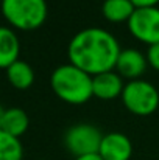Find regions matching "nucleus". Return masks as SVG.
<instances>
[{
	"label": "nucleus",
	"mask_w": 159,
	"mask_h": 160,
	"mask_svg": "<svg viewBox=\"0 0 159 160\" xmlns=\"http://www.w3.org/2000/svg\"><path fill=\"white\" fill-rule=\"evenodd\" d=\"M120 52L122 48L114 34L97 27L78 31L67 47L70 64L84 70L91 76L115 68Z\"/></svg>",
	"instance_id": "f257e3e1"
},
{
	"label": "nucleus",
	"mask_w": 159,
	"mask_h": 160,
	"mask_svg": "<svg viewBox=\"0 0 159 160\" xmlns=\"http://www.w3.org/2000/svg\"><path fill=\"white\" fill-rule=\"evenodd\" d=\"M50 86L55 95L69 104H84L94 97L92 76L70 62L53 70Z\"/></svg>",
	"instance_id": "f03ea898"
},
{
	"label": "nucleus",
	"mask_w": 159,
	"mask_h": 160,
	"mask_svg": "<svg viewBox=\"0 0 159 160\" xmlns=\"http://www.w3.org/2000/svg\"><path fill=\"white\" fill-rule=\"evenodd\" d=\"M2 14L11 27L33 31L44 25L49 6L45 0H2Z\"/></svg>",
	"instance_id": "7ed1b4c3"
},
{
	"label": "nucleus",
	"mask_w": 159,
	"mask_h": 160,
	"mask_svg": "<svg viewBox=\"0 0 159 160\" xmlns=\"http://www.w3.org/2000/svg\"><path fill=\"white\" fill-rule=\"evenodd\" d=\"M122 101L130 112L136 115H151L159 107V92L145 79H133L125 84Z\"/></svg>",
	"instance_id": "20e7f679"
},
{
	"label": "nucleus",
	"mask_w": 159,
	"mask_h": 160,
	"mask_svg": "<svg viewBox=\"0 0 159 160\" xmlns=\"http://www.w3.org/2000/svg\"><path fill=\"white\" fill-rule=\"evenodd\" d=\"M102 140H103L102 131L91 123L73 124L64 134V146L75 157L98 154Z\"/></svg>",
	"instance_id": "39448f33"
},
{
	"label": "nucleus",
	"mask_w": 159,
	"mask_h": 160,
	"mask_svg": "<svg viewBox=\"0 0 159 160\" xmlns=\"http://www.w3.org/2000/svg\"><path fill=\"white\" fill-rule=\"evenodd\" d=\"M128 30L140 42L147 45L159 44V8H136L130 17Z\"/></svg>",
	"instance_id": "423d86ee"
},
{
	"label": "nucleus",
	"mask_w": 159,
	"mask_h": 160,
	"mask_svg": "<svg viewBox=\"0 0 159 160\" xmlns=\"http://www.w3.org/2000/svg\"><path fill=\"white\" fill-rule=\"evenodd\" d=\"M98 154L103 160H130L133 143L122 132H109L103 135Z\"/></svg>",
	"instance_id": "0eeeda50"
},
{
	"label": "nucleus",
	"mask_w": 159,
	"mask_h": 160,
	"mask_svg": "<svg viewBox=\"0 0 159 160\" xmlns=\"http://www.w3.org/2000/svg\"><path fill=\"white\" fill-rule=\"evenodd\" d=\"M147 56L136 50V48H125L122 50L117 62H115V70L122 78H128L130 81L139 79V76L144 75L147 70Z\"/></svg>",
	"instance_id": "6e6552de"
},
{
	"label": "nucleus",
	"mask_w": 159,
	"mask_h": 160,
	"mask_svg": "<svg viewBox=\"0 0 159 160\" xmlns=\"http://www.w3.org/2000/svg\"><path fill=\"white\" fill-rule=\"evenodd\" d=\"M123 87V78L114 70L92 76V92L94 97L100 100H114L122 97Z\"/></svg>",
	"instance_id": "1a4fd4ad"
},
{
	"label": "nucleus",
	"mask_w": 159,
	"mask_h": 160,
	"mask_svg": "<svg viewBox=\"0 0 159 160\" xmlns=\"http://www.w3.org/2000/svg\"><path fill=\"white\" fill-rule=\"evenodd\" d=\"M20 42L13 28L0 27V68H8L19 59Z\"/></svg>",
	"instance_id": "9d476101"
},
{
	"label": "nucleus",
	"mask_w": 159,
	"mask_h": 160,
	"mask_svg": "<svg viewBox=\"0 0 159 160\" xmlns=\"http://www.w3.org/2000/svg\"><path fill=\"white\" fill-rule=\"evenodd\" d=\"M6 76H8L9 84L14 89H17V90H27L34 82V70H33V67L28 62L20 61V59H17L14 64H11L6 68Z\"/></svg>",
	"instance_id": "9b49d317"
},
{
	"label": "nucleus",
	"mask_w": 159,
	"mask_h": 160,
	"mask_svg": "<svg viewBox=\"0 0 159 160\" xmlns=\"http://www.w3.org/2000/svg\"><path fill=\"white\" fill-rule=\"evenodd\" d=\"M28 126H30V120H28V115L24 109H20V107L6 109L3 124H2V131H5L6 134L19 138L20 135H24L27 132Z\"/></svg>",
	"instance_id": "f8f14e48"
},
{
	"label": "nucleus",
	"mask_w": 159,
	"mask_h": 160,
	"mask_svg": "<svg viewBox=\"0 0 159 160\" xmlns=\"http://www.w3.org/2000/svg\"><path fill=\"white\" fill-rule=\"evenodd\" d=\"M134 9L136 6L131 0H105L102 5V12L105 19L114 23L128 22Z\"/></svg>",
	"instance_id": "ddd939ff"
},
{
	"label": "nucleus",
	"mask_w": 159,
	"mask_h": 160,
	"mask_svg": "<svg viewBox=\"0 0 159 160\" xmlns=\"http://www.w3.org/2000/svg\"><path fill=\"white\" fill-rule=\"evenodd\" d=\"M24 146L17 137L0 129V160H22Z\"/></svg>",
	"instance_id": "4468645a"
},
{
	"label": "nucleus",
	"mask_w": 159,
	"mask_h": 160,
	"mask_svg": "<svg viewBox=\"0 0 159 160\" xmlns=\"http://www.w3.org/2000/svg\"><path fill=\"white\" fill-rule=\"evenodd\" d=\"M147 61L150 64V67H153L155 70L159 72V44H153V45H148V50H147Z\"/></svg>",
	"instance_id": "2eb2a0df"
},
{
	"label": "nucleus",
	"mask_w": 159,
	"mask_h": 160,
	"mask_svg": "<svg viewBox=\"0 0 159 160\" xmlns=\"http://www.w3.org/2000/svg\"><path fill=\"white\" fill-rule=\"evenodd\" d=\"M136 8H148V6H158L159 0H131Z\"/></svg>",
	"instance_id": "dca6fc26"
},
{
	"label": "nucleus",
	"mask_w": 159,
	"mask_h": 160,
	"mask_svg": "<svg viewBox=\"0 0 159 160\" xmlns=\"http://www.w3.org/2000/svg\"><path fill=\"white\" fill-rule=\"evenodd\" d=\"M75 160H103L100 157V154H89V156H81V157H75Z\"/></svg>",
	"instance_id": "f3484780"
},
{
	"label": "nucleus",
	"mask_w": 159,
	"mask_h": 160,
	"mask_svg": "<svg viewBox=\"0 0 159 160\" xmlns=\"http://www.w3.org/2000/svg\"><path fill=\"white\" fill-rule=\"evenodd\" d=\"M5 112H6V109H3V107L0 106V129H2V124H3V118H5Z\"/></svg>",
	"instance_id": "a211bd4d"
}]
</instances>
